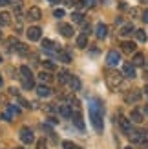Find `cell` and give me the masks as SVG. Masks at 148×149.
<instances>
[{
    "mask_svg": "<svg viewBox=\"0 0 148 149\" xmlns=\"http://www.w3.org/2000/svg\"><path fill=\"white\" fill-rule=\"evenodd\" d=\"M90 120L97 133H102L104 129V120H102V104L99 100H93L90 104Z\"/></svg>",
    "mask_w": 148,
    "mask_h": 149,
    "instance_id": "obj_1",
    "label": "cell"
},
{
    "mask_svg": "<svg viewBox=\"0 0 148 149\" xmlns=\"http://www.w3.org/2000/svg\"><path fill=\"white\" fill-rule=\"evenodd\" d=\"M106 82L112 89H119L123 86V73L119 71H108L106 73Z\"/></svg>",
    "mask_w": 148,
    "mask_h": 149,
    "instance_id": "obj_2",
    "label": "cell"
},
{
    "mask_svg": "<svg viewBox=\"0 0 148 149\" xmlns=\"http://www.w3.org/2000/svg\"><path fill=\"white\" fill-rule=\"evenodd\" d=\"M18 73H20V77H22V86H24L26 89H31L33 87V74H31V71H29V68L22 65Z\"/></svg>",
    "mask_w": 148,
    "mask_h": 149,
    "instance_id": "obj_3",
    "label": "cell"
},
{
    "mask_svg": "<svg viewBox=\"0 0 148 149\" xmlns=\"http://www.w3.org/2000/svg\"><path fill=\"white\" fill-rule=\"evenodd\" d=\"M26 35H27V38L31 40V42H39L42 38V29L37 27V26H31V27H27Z\"/></svg>",
    "mask_w": 148,
    "mask_h": 149,
    "instance_id": "obj_4",
    "label": "cell"
},
{
    "mask_svg": "<svg viewBox=\"0 0 148 149\" xmlns=\"http://www.w3.org/2000/svg\"><path fill=\"white\" fill-rule=\"evenodd\" d=\"M18 136H20V140H22L24 144H33V142H35V138H33V131L29 129V127H20Z\"/></svg>",
    "mask_w": 148,
    "mask_h": 149,
    "instance_id": "obj_5",
    "label": "cell"
},
{
    "mask_svg": "<svg viewBox=\"0 0 148 149\" xmlns=\"http://www.w3.org/2000/svg\"><path fill=\"white\" fill-rule=\"evenodd\" d=\"M119 62H121V55H119V51H110V53L106 55V64L110 65V68L117 65Z\"/></svg>",
    "mask_w": 148,
    "mask_h": 149,
    "instance_id": "obj_6",
    "label": "cell"
},
{
    "mask_svg": "<svg viewBox=\"0 0 148 149\" xmlns=\"http://www.w3.org/2000/svg\"><path fill=\"white\" fill-rule=\"evenodd\" d=\"M9 44L15 47V53H17V55H22V56L29 55V51H27V46H26V44H20V42H17V40H9Z\"/></svg>",
    "mask_w": 148,
    "mask_h": 149,
    "instance_id": "obj_7",
    "label": "cell"
},
{
    "mask_svg": "<svg viewBox=\"0 0 148 149\" xmlns=\"http://www.w3.org/2000/svg\"><path fill=\"white\" fill-rule=\"evenodd\" d=\"M35 91H37V95H39L40 98H48V96H51V93H53L49 86H44V84L37 86V89H35Z\"/></svg>",
    "mask_w": 148,
    "mask_h": 149,
    "instance_id": "obj_8",
    "label": "cell"
},
{
    "mask_svg": "<svg viewBox=\"0 0 148 149\" xmlns=\"http://www.w3.org/2000/svg\"><path fill=\"white\" fill-rule=\"evenodd\" d=\"M18 113H20V109H18L17 106H7L2 116L6 118V120H13V116H15V115H18Z\"/></svg>",
    "mask_w": 148,
    "mask_h": 149,
    "instance_id": "obj_9",
    "label": "cell"
},
{
    "mask_svg": "<svg viewBox=\"0 0 148 149\" xmlns=\"http://www.w3.org/2000/svg\"><path fill=\"white\" fill-rule=\"evenodd\" d=\"M124 100H126L128 104L139 102V100H141V91H130V93H126V95H124Z\"/></svg>",
    "mask_w": 148,
    "mask_h": 149,
    "instance_id": "obj_10",
    "label": "cell"
},
{
    "mask_svg": "<svg viewBox=\"0 0 148 149\" xmlns=\"http://www.w3.org/2000/svg\"><path fill=\"white\" fill-rule=\"evenodd\" d=\"M119 125H121V129H123L124 135H130L132 129H134V127H132V124H130L124 116H119Z\"/></svg>",
    "mask_w": 148,
    "mask_h": 149,
    "instance_id": "obj_11",
    "label": "cell"
},
{
    "mask_svg": "<svg viewBox=\"0 0 148 149\" xmlns=\"http://www.w3.org/2000/svg\"><path fill=\"white\" fill-rule=\"evenodd\" d=\"M123 77L126 78H135V68L132 64H124L123 65Z\"/></svg>",
    "mask_w": 148,
    "mask_h": 149,
    "instance_id": "obj_12",
    "label": "cell"
},
{
    "mask_svg": "<svg viewBox=\"0 0 148 149\" xmlns=\"http://www.w3.org/2000/svg\"><path fill=\"white\" fill-rule=\"evenodd\" d=\"M58 31H61V35L66 36V38L73 36V27H71L70 24H61V26H58Z\"/></svg>",
    "mask_w": 148,
    "mask_h": 149,
    "instance_id": "obj_13",
    "label": "cell"
},
{
    "mask_svg": "<svg viewBox=\"0 0 148 149\" xmlns=\"http://www.w3.org/2000/svg\"><path fill=\"white\" fill-rule=\"evenodd\" d=\"M40 17H42V11L35 6L27 11V20H40Z\"/></svg>",
    "mask_w": 148,
    "mask_h": 149,
    "instance_id": "obj_14",
    "label": "cell"
},
{
    "mask_svg": "<svg viewBox=\"0 0 148 149\" xmlns=\"http://www.w3.org/2000/svg\"><path fill=\"white\" fill-rule=\"evenodd\" d=\"M108 35V27L104 24H97V27H95V36L97 38H106Z\"/></svg>",
    "mask_w": 148,
    "mask_h": 149,
    "instance_id": "obj_15",
    "label": "cell"
},
{
    "mask_svg": "<svg viewBox=\"0 0 148 149\" xmlns=\"http://www.w3.org/2000/svg\"><path fill=\"white\" fill-rule=\"evenodd\" d=\"M121 49L124 51V53H134V51L137 49V46H135V42H121Z\"/></svg>",
    "mask_w": 148,
    "mask_h": 149,
    "instance_id": "obj_16",
    "label": "cell"
},
{
    "mask_svg": "<svg viewBox=\"0 0 148 149\" xmlns=\"http://www.w3.org/2000/svg\"><path fill=\"white\" fill-rule=\"evenodd\" d=\"M58 113H61V116H64V118H71L73 116V111H71V107L68 104H64V106L58 107Z\"/></svg>",
    "mask_w": 148,
    "mask_h": 149,
    "instance_id": "obj_17",
    "label": "cell"
},
{
    "mask_svg": "<svg viewBox=\"0 0 148 149\" xmlns=\"http://www.w3.org/2000/svg\"><path fill=\"white\" fill-rule=\"evenodd\" d=\"M144 56H143V53H135L134 55V60H132V65L134 68H141V65H144Z\"/></svg>",
    "mask_w": 148,
    "mask_h": 149,
    "instance_id": "obj_18",
    "label": "cell"
},
{
    "mask_svg": "<svg viewBox=\"0 0 148 149\" xmlns=\"http://www.w3.org/2000/svg\"><path fill=\"white\" fill-rule=\"evenodd\" d=\"M57 78H58V84L68 86V84H70V80H71V74H70V73H66V71H61Z\"/></svg>",
    "mask_w": 148,
    "mask_h": 149,
    "instance_id": "obj_19",
    "label": "cell"
},
{
    "mask_svg": "<svg viewBox=\"0 0 148 149\" xmlns=\"http://www.w3.org/2000/svg\"><path fill=\"white\" fill-rule=\"evenodd\" d=\"M39 80L42 82L44 86H46V84H49V82L53 80V77H51V73H49V71H40V73H39Z\"/></svg>",
    "mask_w": 148,
    "mask_h": 149,
    "instance_id": "obj_20",
    "label": "cell"
},
{
    "mask_svg": "<svg viewBox=\"0 0 148 149\" xmlns=\"http://www.w3.org/2000/svg\"><path fill=\"white\" fill-rule=\"evenodd\" d=\"M86 46H88V35L86 33H80L79 38H77V47L79 49H84Z\"/></svg>",
    "mask_w": 148,
    "mask_h": 149,
    "instance_id": "obj_21",
    "label": "cell"
},
{
    "mask_svg": "<svg viewBox=\"0 0 148 149\" xmlns=\"http://www.w3.org/2000/svg\"><path fill=\"white\" fill-rule=\"evenodd\" d=\"M71 118H73V124H75V127H79L80 131H84V122H82V116H80V113H75Z\"/></svg>",
    "mask_w": 148,
    "mask_h": 149,
    "instance_id": "obj_22",
    "label": "cell"
},
{
    "mask_svg": "<svg viewBox=\"0 0 148 149\" xmlns=\"http://www.w3.org/2000/svg\"><path fill=\"white\" fill-rule=\"evenodd\" d=\"M66 102H68V106H70L71 109H79V107H80L79 100H77V98H75L73 95H68V96H66Z\"/></svg>",
    "mask_w": 148,
    "mask_h": 149,
    "instance_id": "obj_23",
    "label": "cell"
},
{
    "mask_svg": "<svg viewBox=\"0 0 148 149\" xmlns=\"http://www.w3.org/2000/svg\"><path fill=\"white\" fill-rule=\"evenodd\" d=\"M70 87H71V91H79L80 87H82V84H80V80L77 78V77H71V80H70V84H68Z\"/></svg>",
    "mask_w": 148,
    "mask_h": 149,
    "instance_id": "obj_24",
    "label": "cell"
},
{
    "mask_svg": "<svg viewBox=\"0 0 148 149\" xmlns=\"http://www.w3.org/2000/svg\"><path fill=\"white\" fill-rule=\"evenodd\" d=\"M130 120L132 122H143V113H139V111L137 109H134V111H132V113H130Z\"/></svg>",
    "mask_w": 148,
    "mask_h": 149,
    "instance_id": "obj_25",
    "label": "cell"
},
{
    "mask_svg": "<svg viewBox=\"0 0 148 149\" xmlns=\"http://www.w3.org/2000/svg\"><path fill=\"white\" fill-rule=\"evenodd\" d=\"M9 22H11V17H9V13L2 11V13H0V26H9Z\"/></svg>",
    "mask_w": 148,
    "mask_h": 149,
    "instance_id": "obj_26",
    "label": "cell"
},
{
    "mask_svg": "<svg viewBox=\"0 0 148 149\" xmlns=\"http://www.w3.org/2000/svg\"><path fill=\"white\" fill-rule=\"evenodd\" d=\"M130 33H134V26H132V24H124V26L121 27V35H123V36H128Z\"/></svg>",
    "mask_w": 148,
    "mask_h": 149,
    "instance_id": "obj_27",
    "label": "cell"
},
{
    "mask_svg": "<svg viewBox=\"0 0 148 149\" xmlns=\"http://www.w3.org/2000/svg\"><path fill=\"white\" fill-rule=\"evenodd\" d=\"M53 47H57L55 42H51V40H42V49H44V51H55Z\"/></svg>",
    "mask_w": 148,
    "mask_h": 149,
    "instance_id": "obj_28",
    "label": "cell"
},
{
    "mask_svg": "<svg viewBox=\"0 0 148 149\" xmlns=\"http://www.w3.org/2000/svg\"><path fill=\"white\" fill-rule=\"evenodd\" d=\"M58 58H61L62 62H66V64H70V62H71V55H70V53H66V51H58Z\"/></svg>",
    "mask_w": 148,
    "mask_h": 149,
    "instance_id": "obj_29",
    "label": "cell"
},
{
    "mask_svg": "<svg viewBox=\"0 0 148 149\" xmlns=\"http://www.w3.org/2000/svg\"><path fill=\"white\" fill-rule=\"evenodd\" d=\"M135 38L139 40V42H146V38H148V36H146V33L143 31V29H137V31H135Z\"/></svg>",
    "mask_w": 148,
    "mask_h": 149,
    "instance_id": "obj_30",
    "label": "cell"
},
{
    "mask_svg": "<svg viewBox=\"0 0 148 149\" xmlns=\"http://www.w3.org/2000/svg\"><path fill=\"white\" fill-rule=\"evenodd\" d=\"M71 18H73V22H77V24H82V22H84V15L82 13H73Z\"/></svg>",
    "mask_w": 148,
    "mask_h": 149,
    "instance_id": "obj_31",
    "label": "cell"
},
{
    "mask_svg": "<svg viewBox=\"0 0 148 149\" xmlns=\"http://www.w3.org/2000/svg\"><path fill=\"white\" fill-rule=\"evenodd\" d=\"M42 65H44V69H46V71H55V68H57V65H55L53 62H51V60L42 62Z\"/></svg>",
    "mask_w": 148,
    "mask_h": 149,
    "instance_id": "obj_32",
    "label": "cell"
},
{
    "mask_svg": "<svg viewBox=\"0 0 148 149\" xmlns=\"http://www.w3.org/2000/svg\"><path fill=\"white\" fill-rule=\"evenodd\" d=\"M9 4L13 6V9H22V0H9Z\"/></svg>",
    "mask_w": 148,
    "mask_h": 149,
    "instance_id": "obj_33",
    "label": "cell"
},
{
    "mask_svg": "<svg viewBox=\"0 0 148 149\" xmlns=\"http://www.w3.org/2000/svg\"><path fill=\"white\" fill-rule=\"evenodd\" d=\"M62 149H79V147L73 142H68V140H66V142H62Z\"/></svg>",
    "mask_w": 148,
    "mask_h": 149,
    "instance_id": "obj_34",
    "label": "cell"
},
{
    "mask_svg": "<svg viewBox=\"0 0 148 149\" xmlns=\"http://www.w3.org/2000/svg\"><path fill=\"white\" fill-rule=\"evenodd\" d=\"M37 149H48V146H46V140H44V138H40L39 142H37Z\"/></svg>",
    "mask_w": 148,
    "mask_h": 149,
    "instance_id": "obj_35",
    "label": "cell"
},
{
    "mask_svg": "<svg viewBox=\"0 0 148 149\" xmlns=\"http://www.w3.org/2000/svg\"><path fill=\"white\" fill-rule=\"evenodd\" d=\"M53 15H55L57 18H62V17H64V9H55V13H53Z\"/></svg>",
    "mask_w": 148,
    "mask_h": 149,
    "instance_id": "obj_36",
    "label": "cell"
},
{
    "mask_svg": "<svg viewBox=\"0 0 148 149\" xmlns=\"http://www.w3.org/2000/svg\"><path fill=\"white\" fill-rule=\"evenodd\" d=\"M141 18H143V22H146V24H148V9H144V11H143Z\"/></svg>",
    "mask_w": 148,
    "mask_h": 149,
    "instance_id": "obj_37",
    "label": "cell"
},
{
    "mask_svg": "<svg viewBox=\"0 0 148 149\" xmlns=\"http://www.w3.org/2000/svg\"><path fill=\"white\" fill-rule=\"evenodd\" d=\"M95 4H97V0H86V6L88 7H93Z\"/></svg>",
    "mask_w": 148,
    "mask_h": 149,
    "instance_id": "obj_38",
    "label": "cell"
},
{
    "mask_svg": "<svg viewBox=\"0 0 148 149\" xmlns=\"http://www.w3.org/2000/svg\"><path fill=\"white\" fill-rule=\"evenodd\" d=\"M119 9H126V4H124V2H119Z\"/></svg>",
    "mask_w": 148,
    "mask_h": 149,
    "instance_id": "obj_39",
    "label": "cell"
},
{
    "mask_svg": "<svg viewBox=\"0 0 148 149\" xmlns=\"http://www.w3.org/2000/svg\"><path fill=\"white\" fill-rule=\"evenodd\" d=\"M64 4H68V6H73V0H62Z\"/></svg>",
    "mask_w": 148,
    "mask_h": 149,
    "instance_id": "obj_40",
    "label": "cell"
},
{
    "mask_svg": "<svg viewBox=\"0 0 148 149\" xmlns=\"http://www.w3.org/2000/svg\"><path fill=\"white\" fill-rule=\"evenodd\" d=\"M143 111H144V115H146V116H148V104H146V106H144V107H143Z\"/></svg>",
    "mask_w": 148,
    "mask_h": 149,
    "instance_id": "obj_41",
    "label": "cell"
},
{
    "mask_svg": "<svg viewBox=\"0 0 148 149\" xmlns=\"http://www.w3.org/2000/svg\"><path fill=\"white\" fill-rule=\"evenodd\" d=\"M2 84H4V80H2V74H0V87H2Z\"/></svg>",
    "mask_w": 148,
    "mask_h": 149,
    "instance_id": "obj_42",
    "label": "cell"
},
{
    "mask_svg": "<svg viewBox=\"0 0 148 149\" xmlns=\"http://www.w3.org/2000/svg\"><path fill=\"white\" fill-rule=\"evenodd\" d=\"M139 2H141V4H148V0H139Z\"/></svg>",
    "mask_w": 148,
    "mask_h": 149,
    "instance_id": "obj_43",
    "label": "cell"
},
{
    "mask_svg": "<svg viewBox=\"0 0 148 149\" xmlns=\"http://www.w3.org/2000/svg\"><path fill=\"white\" fill-rule=\"evenodd\" d=\"M49 2H51V4H57V2H58V0H49Z\"/></svg>",
    "mask_w": 148,
    "mask_h": 149,
    "instance_id": "obj_44",
    "label": "cell"
},
{
    "mask_svg": "<svg viewBox=\"0 0 148 149\" xmlns=\"http://www.w3.org/2000/svg\"><path fill=\"white\" fill-rule=\"evenodd\" d=\"M144 93H146V95H148V86H146V87H144Z\"/></svg>",
    "mask_w": 148,
    "mask_h": 149,
    "instance_id": "obj_45",
    "label": "cell"
},
{
    "mask_svg": "<svg viewBox=\"0 0 148 149\" xmlns=\"http://www.w3.org/2000/svg\"><path fill=\"white\" fill-rule=\"evenodd\" d=\"M126 149H134V147H126Z\"/></svg>",
    "mask_w": 148,
    "mask_h": 149,
    "instance_id": "obj_46",
    "label": "cell"
},
{
    "mask_svg": "<svg viewBox=\"0 0 148 149\" xmlns=\"http://www.w3.org/2000/svg\"><path fill=\"white\" fill-rule=\"evenodd\" d=\"M0 38H2V33H0Z\"/></svg>",
    "mask_w": 148,
    "mask_h": 149,
    "instance_id": "obj_47",
    "label": "cell"
},
{
    "mask_svg": "<svg viewBox=\"0 0 148 149\" xmlns=\"http://www.w3.org/2000/svg\"><path fill=\"white\" fill-rule=\"evenodd\" d=\"M0 62H2V58H0Z\"/></svg>",
    "mask_w": 148,
    "mask_h": 149,
    "instance_id": "obj_48",
    "label": "cell"
}]
</instances>
